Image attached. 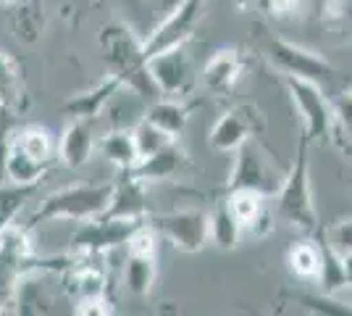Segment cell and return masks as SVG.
Segmentation results:
<instances>
[{
  "label": "cell",
  "mask_w": 352,
  "mask_h": 316,
  "mask_svg": "<svg viewBox=\"0 0 352 316\" xmlns=\"http://www.w3.org/2000/svg\"><path fill=\"white\" fill-rule=\"evenodd\" d=\"M98 45H100L105 69L124 82V90L137 95L145 103L161 98L150 74V66H147L145 37H140L132 24L105 21L98 32Z\"/></svg>",
  "instance_id": "cell-1"
},
{
  "label": "cell",
  "mask_w": 352,
  "mask_h": 316,
  "mask_svg": "<svg viewBox=\"0 0 352 316\" xmlns=\"http://www.w3.org/2000/svg\"><path fill=\"white\" fill-rule=\"evenodd\" d=\"M255 48L281 76H297L318 85L329 95H337L342 87L350 85L344 72H339L331 61L310 50L305 45H297L292 40H284L279 34L268 32L263 24L255 27Z\"/></svg>",
  "instance_id": "cell-2"
},
{
  "label": "cell",
  "mask_w": 352,
  "mask_h": 316,
  "mask_svg": "<svg viewBox=\"0 0 352 316\" xmlns=\"http://www.w3.org/2000/svg\"><path fill=\"white\" fill-rule=\"evenodd\" d=\"M310 145L313 143L300 132L292 164L284 171L279 193L274 196L276 219L302 235H313L318 229V211H316V196L310 182Z\"/></svg>",
  "instance_id": "cell-3"
},
{
  "label": "cell",
  "mask_w": 352,
  "mask_h": 316,
  "mask_svg": "<svg viewBox=\"0 0 352 316\" xmlns=\"http://www.w3.org/2000/svg\"><path fill=\"white\" fill-rule=\"evenodd\" d=\"M113 196V182H76L45 196L27 227L34 229L45 222H92L108 211Z\"/></svg>",
  "instance_id": "cell-4"
},
{
  "label": "cell",
  "mask_w": 352,
  "mask_h": 316,
  "mask_svg": "<svg viewBox=\"0 0 352 316\" xmlns=\"http://www.w3.org/2000/svg\"><path fill=\"white\" fill-rule=\"evenodd\" d=\"M281 182H284V171L263 151L258 137L245 140L234 151V164L229 171L226 190H255L261 196L274 198L279 193Z\"/></svg>",
  "instance_id": "cell-5"
},
{
  "label": "cell",
  "mask_w": 352,
  "mask_h": 316,
  "mask_svg": "<svg viewBox=\"0 0 352 316\" xmlns=\"http://www.w3.org/2000/svg\"><path fill=\"white\" fill-rule=\"evenodd\" d=\"M281 79L300 114L302 135L310 143H329V137H334V103L329 101V92L308 79H297V76H281Z\"/></svg>",
  "instance_id": "cell-6"
},
{
  "label": "cell",
  "mask_w": 352,
  "mask_h": 316,
  "mask_svg": "<svg viewBox=\"0 0 352 316\" xmlns=\"http://www.w3.org/2000/svg\"><path fill=\"white\" fill-rule=\"evenodd\" d=\"M145 222L182 253H200L210 245V211L176 209L147 213Z\"/></svg>",
  "instance_id": "cell-7"
},
{
  "label": "cell",
  "mask_w": 352,
  "mask_h": 316,
  "mask_svg": "<svg viewBox=\"0 0 352 316\" xmlns=\"http://www.w3.org/2000/svg\"><path fill=\"white\" fill-rule=\"evenodd\" d=\"M213 0H182L171 14H166L161 19V24L145 37V56H155L161 50L176 45H190V40L195 37V32L200 27L206 8Z\"/></svg>",
  "instance_id": "cell-8"
},
{
  "label": "cell",
  "mask_w": 352,
  "mask_h": 316,
  "mask_svg": "<svg viewBox=\"0 0 352 316\" xmlns=\"http://www.w3.org/2000/svg\"><path fill=\"white\" fill-rule=\"evenodd\" d=\"M147 66H150V74H153L158 92L166 98H187L197 85L195 61L187 53V45L168 48V50L150 56Z\"/></svg>",
  "instance_id": "cell-9"
},
{
  "label": "cell",
  "mask_w": 352,
  "mask_h": 316,
  "mask_svg": "<svg viewBox=\"0 0 352 316\" xmlns=\"http://www.w3.org/2000/svg\"><path fill=\"white\" fill-rule=\"evenodd\" d=\"M263 132V116L255 105H232L208 132V145L216 153H234L245 140Z\"/></svg>",
  "instance_id": "cell-10"
},
{
  "label": "cell",
  "mask_w": 352,
  "mask_h": 316,
  "mask_svg": "<svg viewBox=\"0 0 352 316\" xmlns=\"http://www.w3.org/2000/svg\"><path fill=\"white\" fill-rule=\"evenodd\" d=\"M145 219H113V216H98L92 222H82L72 238L74 253H108L118 245H126L129 235Z\"/></svg>",
  "instance_id": "cell-11"
},
{
  "label": "cell",
  "mask_w": 352,
  "mask_h": 316,
  "mask_svg": "<svg viewBox=\"0 0 352 316\" xmlns=\"http://www.w3.org/2000/svg\"><path fill=\"white\" fill-rule=\"evenodd\" d=\"M248 69V56L239 48H219L200 69V82L213 95H229Z\"/></svg>",
  "instance_id": "cell-12"
},
{
  "label": "cell",
  "mask_w": 352,
  "mask_h": 316,
  "mask_svg": "<svg viewBox=\"0 0 352 316\" xmlns=\"http://www.w3.org/2000/svg\"><path fill=\"white\" fill-rule=\"evenodd\" d=\"M124 90V82L118 79L116 74H108L98 82V85H92L89 90H82L72 95L66 103H63V114L69 116V119H95L105 111V105L111 103L113 98H116L118 92Z\"/></svg>",
  "instance_id": "cell-13"
},
{
  "label": "cell",
  "mask_w": 352,
  "mask_h": 316,
  "mask_svg": "<svg viewBox=\"0 0 352 316\" xmlns=\"http://www.w3.org/2000/svg\"><path fill=\"white\" fill-rule=\"evenodd\" d=\"M95 151V119H72L58 137V161L66 169H82Z\"/></svg>",
  "instance_id": "cell-14"
},
{
  "label": "cell",
  "mask_w": 352,
  "mask_h": 316,
  "mask_svg": "<svg viewBox=\"0 0 352 316\" xmlns=\"http://www.w3.org/2000/svg\"><path fill=\"white\" fill-rule=\"evenodd\" d=\"M124 177L113 182V196L103 216L113 219H147V185L137 180L132 171H121Z\"/></svg>",
  "instance_id": "cell-15"
},
{
  "label": "cell",
  "mask_w": 352,
  "mask_h": 316,
  "mask_svg": "<svg viewBox=\"0 0 352 316\" xmlns=\"http://www.w3.org/2000/svg\"><path fill=\"white\" fill-rule=\"evenodd\" d=\"M8 143L24 156H30L32 161L47 166V169L58 158V143H56L53 132L43 124H19L14 135L8 137Z\"/></svg>",
  "instance_id": "cell-16"
},
{
  "label": "cell",
  "mask_w": 352,
  "mask_h": 316,
  "mask_svg": "<svg viewBox=\"0 0 352 316\" xmlns=\"http://www.w3.org/2000/svg\"><path fill=\"white\" fill-rule=\"evenodd\" d=\"M190 158H187V153L179 148V143H168L166 148H161L158 153H153V156H147V158H140L134 169H129L137 180H142L145 185L150 182H166L176 177L184 164H187Z\"/></svg>",
  "instance_id": "cell-17"
},
{
  "label": "cell",
  "mask_w": 352,
  "mask_h": 316,
  "mask_svg": "<svg viewBox=\"0 0 352 316\" xmlns=\"http://www.w3.org/2000/svg\"><path fill=\"white\" fill-rule=\"evenodd\" d=\"M0 103L11 105L19 114L30 105L24 66L8 48L3 45H0Z\"/></svg>",
  "instance_id": "cell-18"
},
{
  "label": "cell",
  "mask_w": 352,
  "mask_h": 316,
  "mask_svg": "<svg viewBox=\"0 0 352 316\" xmlns=\"http://www.w3.org/2000/svg\"><path fill=\"white\" fill-rule=\"evenodd\" d=\"M145 119H150L155 127H161L166 135L179 137L184 135V129L190 127L192 119V108L187 103H182V98H155L150 101L145 108Z\"/></svg>",
  "instance_id": "cell-19"
},
{
  "label": "cell",
  "mask_w": 352,
  "mask_h": 316,
  "mask_svg": "<svg viewBox=\"0 0 352 316\" xmlns=\"http://www.w3.org/2000/svg\"><path fill=\"white\" fill-rule=\"evenodd\" d=\"M158 282V256H140L126 253L124 261V285L134 298H150Z\"/></svg>",
  "instance_id": "cell-20"
},
{
  "label": "cell",
  "mask_w": 352,
  "mask_h": 316,
  "mask_svg": "<svg viewBox=\"0 0 352 316\" xmlns=\"http://www.w3.org/2000/svg\"><path fill=\"white\" fill-rule=\"evenodd\" d=\"M242 224L236 222L232 213L226 198H221L210 211V245H216L219 251H236L242 242Z\"/></svg>",
  "instance_id": "cell-21"
},
{
  "label": "cell",
  "mask_w": 352,
  "mask_h": 316,
  "mask_svg": "<svg viewBox=\"0 0 352 316\" xmlns=\"http://www.w3.org/2000/svg\"><path fill=\"white\" fill-rule=\"evenodd\" d=\"M287 269L300 282H316L321 274V242L300 240L287 251Z\"/></svg>",
  "instance_id": "cell-22"
},
{
  "label": "cell",
  "mask_w": 352,
  "mask_h": 316,
  "mask_svg": "<svg viewBox=\"0 0 352 316\" xmlns=\"http://www.w3.org/2000/svg\"><path fill=\"white\" fill-rule=\"evenodd\" d=\"M316 238L321 242V274L316 280V285H321V293H329V295H337L339 290L347 287V266H344V256L337 253L329 240L323 238L321 227L316 229Z\"/></svg>",
  "instance_id": "cell-23"
},
{
  "label": "cell",
  "mask_w": 352,
  "mask_h": 316,
  "mask_svg": "<svg viewBox=\"0 0 352 316\" xmlns=\"http://www.w3.org/2000/svg\"><path fill=\"white\" fill-rule=\"evenodd\" d=\"M100 153H103L105 158L116 166V169H121V171H129V169H134L137 161H140V153H137V145H134L132 129H126V127H116V129L105 132V135L100 137Z\"/></svg>",
  "instance_id": "cell-24"
},
{
  "label": "cell",
  "mask_w": 352,
  "mask_h": 316,
  "mask_svg": "<svg viewBox=\"0 0 352 316\" xmlns=\"http://www.w3.org/2000/svg\"><path fill=\"white\" fill-rule=\"evenodd\" d=\"M43 0H24L21 6H16L14 11H8L11 16V30L19 43H37L43 37L45 30V14H43Z\"/></svg>",
  "instance_id": "cell-25"
},
{
  "label": "cell",
  "mask_w": 352,
  "mask_h": 316,
  "mask_svg": "<svg viewBox=\"0 0 352 316\" xmlns=\"http://www.w3.org/2000/svg\"><path fill=\"white\" fill-rule=\"evenodd\" d=\"M47 171H50L47 166L32 161L30 156H24L11 143L6 145V153H3V174H6V180L11 182V185L34 187V185H40V180H43Z\"/></svg>",
  "instance_id": "cell-26"
},
{
  "label": "cell",
  "mask_w": 352,
  "mask_h": 316,
  "mask_svg": "<svg viewBox=\"0 0 352 316\" xmlns=\"http://www.w3.org/2000/svg\"><path fill=\"white\" fill-rule=\"evenodd\" d=\"M226 203H229V209H232L236 222L242 224V232H245L261 216V211L268 206V196H261L255 190H226Z\"/></svg>",
  "instance_id": "cell-27"
},
{
  "label": "cell",
  "mask_w": 352,
  "mask_h": 316,
  "mask_svg": "<svg viewBox=\"0 0 352 316\" xmlns=\"http://www.w3.org/2000/svg\"><path fill=\"white\" fill-rule=\"evenodd\" d=\"M132 135H134V145H137L140 158H147V156L158 153L161 148H166L168 143H174L176 140V137L166 135L161 127H155V124H153L150 119H145V116L132 127Z\"/></svg>",
  "instance_id": "cell-28"
},
{
  "label": "cell",
  "mask_w": 352,
  "mask_h": 316,
  "mask_svg": "<svg viewBox=\"0 0 352 316\" xmlns=\"http://www.w3.org/2000/svg\"><path fill=\"white\" fill-rule=\"evenodd\" d=\"M292 303L302 306L305 314H321V316H352V303L337 301V295L318 293V295H294Z\"/></svg>",
  "instance_id": "cell-29"
},
{
  "label": "cell",
  "mask_w": 352,
  "mask_h": 316,
  "mask_svg": "<svg viewBox=\"0 0 352 316\" xmlns=\"http://www.w3.org/2000/svg\"><path fill=\"white\" fill-rule=\"evenodd\" d=\"M334 135L347 137L352 143V87H342V90L334 95Z\"/></svg>",
  "instance_id": "cell-30"
},
{
  "label": "cell",
  "mask_w": 352,
  "mask_h": 316,
  "mask_svg": "<svg viewBox=\"0 0 352 316\" xmlns=\"http://www.w3.org/2000/svg\"><path fill=\"white\" fill-rule=\"evenodd\" d=\"M74 314L79 316H111L116 314V306L108 298V293H95V295H82L74 301Z\"/></svg>",
  "instance_id": "cell-31"
},
{
  "label": "cell",
  "mask_w": 352,
  "mask_h": 316,
  "mask_svg": "<svg viewBox=\"0 0 352 316\" xmlns=\"http://www.w3.org/2000/svg\"><path fill=\"white\" fill-rule=\"evenodd\" d=\"M323 238L329 240V245H331L337 253H342V256H350V253H352V216H347V219H339L337 224L331 227V229H329Z\"/></svg>",
  "instance_id": "cell-32"
},
{
  "label": "cell",
  "mask_w": 352,
  "mask_h": 316,
  "mask_svg": "<svg viewBox=\"0 0 352 316\" xmlns=\"http://www.w3.org/2000/svg\"><path fill=\"white\" fill-rule=\"evenodd\" d=\"M258 3H261V8L265 14L279 19V21L297 19L302 14V6H305V0H258Z\"/></svg>",
  "instance_id": "cell-33"
},
{
  "label": "cell",
  "mask_w": 352,
  "mask_h": 316,
  "mask_svg": "<svg viewBox=\"0 0 352 316\" xmlns=\"http://www.w3.org/2000/svg\"><path fill=\"white\" fill-rule=\"evenodd\" d=\"M19 111H14L11 105L0 103V169H3V153L8 145V137L14 135V129L19 127Z\"/></svg>",
  "instance_id": "cell-34"
},
{
  "label": "cell",
  "mask_w": 352,
  "mask_h": 316,
  "mask_svg": "<svg viewBox=\"0 0 352 316\" xmlns=\"http://www.w3.org/2000/svg\"><path fill=\"white\" fill-rule=\"evenodd\" d=\"M329 24H334L337 30L352 34V0H337L334 3V11H331Z\"/></svg>",
  "instance_id": "cell-35"
},
{
  "label": "cell",
  "mask_w": 352,
  "mask_h": 316,
  "mask_svg": "<svg viewBox=\"0 0 352 316\" xmlns=\"http://www.w3.org/2000/svg\"><path fill=\"white\" fill-rule=\"evenodd\" d=\"M310 6V14L316 16V21H323V24H329V19H331V11H334V3L337 0H305Z\"/></svg>",
  "instance_id": "cell-36"
},
{
  "label": "cell",
  "mask_w": 352,
  "mask_h": 316,
  "mask_svg": "<svg viewBox=\"0 0 352 316\" xmlns=\"http://www.w3.org/2000/svg\"><path fill=\"white\" fill-rule=\"evenodd\" d=\"M150 3H153V6H155V8H158L163 16H166V14H171L176 6L182 3V0H150Z\"/></svg>",
  "instance_id": "cell-37"
},
{
  "label": "cell",
  "mask_w": 352,
  "mask_h": 316,
  "mask_svg": "<svg viewBox=\"0 0 352 316\" xmlns=\"http://www.w3.org/2000/svg\"><path fill=\"white\" fill-rule=\"evenodd\" d=\"M24 0H0V8H6V11H14L16 6H21Z\"/></svg>",
  "instance_id": "cell-38"
},
{
  "label": "cell",
  "mask_w": 352,
  "mask_h": 316,
  "mask_svg": "<svg viewBox=\"0 0 352 316\" xmlns=\"http://www.w3.org/2000/svg\"><path fill=\"white\" fill-rule=\"evenodd\" d=\"M344 266H347V287L352 290V253L344 256Z\"/></svg>",
  "instance_id": "cell-39"
}]
</instances>
